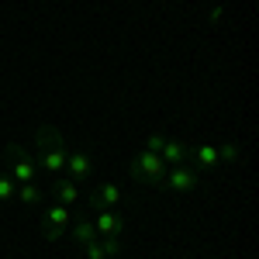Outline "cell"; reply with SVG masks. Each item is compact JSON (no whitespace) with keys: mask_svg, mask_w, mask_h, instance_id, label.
<instances>
[{"mask_svg":"<svg viewBox=\"0 0 259 259\" xmlns=\"http://www.w3.org/2000/svg\"><path fill=\"white\" fill-rule=\"evenodd\" d=\"M83 256L87 259H107V249H104V242L94 239L90 245H83Z\"/></svg>","mask_w":259,"mask_h":259,"instance_id":"2e32d148","label":"cell"},{"mask_svg":"<svg viewBox=\"0 0 259 259\" xmlns=\"http://www.w3.org/2000/svg\"><path fill=\"white\" fill-rule=\"evenodd\" d=\"M94 239H100L97 228H94V221L90 218H73V245H90Z\"/></svg>","mask_w":259,"mask_h":259,"instance_id":"4fadbf2b","label":"cell"},{"mask_svg":"<svg viewBox=\"0 0 259 259\" xmlns=\"http://www.w3.org/2000/svg\"><path fill=\"white\" fill-rule=\"evenodd\" d=\"M162 142H166V135H162V132H152V135L145 139V149H149V152H159Z\"/></svg>","mask_w":259,"mask_h":259,"instance_id":"e0dca14e","label":"cell"},{"mask_svg":"<svg viewBox=\"0 0 259 259\" xmlns=\"http://www.w3.org/2000/svg\"><path fill=\"white\" fill-rule=\"evenodd\" d=\"M14 194H18V183H14V180L0 169V204H11V200H14Z\"/></svg>","mask_w":259,"mask_h":259,"instance_id":"9a60e30c","label":"cell"},{"mask_svg":"<svg viewBox=\"0 0 259 259\" xmlns=\"http://www.w3.org/2000/svg\"><path fill=\"white\" fill-rule=\"evenodd\" d=\"M35 162H38V173H52L59 177L66 173V156H69V145L62 139V132L56 124H38L35 128Z\"/></svg>","mask_w":259,"mask_h":259,"instance_id":"6da1fadb","label":"cell"},{"mask_svg":"<svg viewBox=\"0 0 259 259\" xmlns=\"http://www.w3.org/2000/svg\"><path fill=\"white\" fill-rule=\"evenodd\" d=\"M121 197H124V190H121L118 183H97L87 200H90L94 211H114V207L121 204Z\"/></svg>","mask_w":259,"mask_h":259,"instance_id":"8992f818","label":"cell"},{"mask_svg":"<svg viewBox=\"0 0 259 259\" xmlns=\"http://www.w3.org/2000/svg\"><path fill=\"white\" fill-rule=\"evenodd\" d=\"M94 173V159L80 152V149H69V156H66V177L73 180V183H87Z\"/></svg>","mask_w":259,"mask_h":259,"instance_id":"ba28073f","label":"cell"},{"mask_svg":"<svg viewBox=\"0 0 259 259\" xmlns=\"http://www.w3.org/2000/svg\"><path fill=\"white\" fill-rule=\"evenodd\" d=\"M52 197L59 200V204H66V207H76L80 204V183H73L69 177H62L52 183Z\"/></svg>","mask_w":259,"mask_h":259,"instance_id":"8fae6325","label":"cell"},{"mask_svg":"<svg viewBox=\"0 0 259 259\" xmlns=\"http://www.w3.org/2000/svg\"><path fill=\"white\" fill-rule=\"evenodd\" d=\"M197 169L194 166H187V162H180V166H166V177H162V190H169V194H190L194 187H197Z\"/></svg>","mask_w":259,"mask_h":259,"instance_id":"5b68a950","label":"cell"},{"mask_svg":"<svg viewBox=\"0 0 259 259\" xmlns=\"http://www.w3.org/2000/svg\"><path fill=\"white\" fill-rule=\"evenodd\" d=\"M190 159H194V169H214V166H221V159H218V145H211V142L190 145Z\"/></svg>","mask_w":259,"mask_h":259,"instance_id":"30bf717a","label":"cell"},{"mask_svg":"<svg viewBox=\"0 0 259 259\" xmlns=\"http://www.w3.org/2000/svg\"><path fill=\"white\" fill-rule=\"evenodd\" d=\"M221 14H225L221 7H211V11H207V18H211V24H218V21H221Z\"/></svg>","mask_w":259,"mask_h":259,"instance_id":"d6986e66","label":"cell"},{"mask_svg":"<svg viewBox=\"0 0 259 259\" xmlns=\"http://www.w3.org/2000/svg\"><path fill=\"white\" fill-rule=\"evenodd\" d=\"M14 197H18L24 207H31V211H35V207L45 204V187H41L38 180H31V183H18V194H14Z\"/></svg>","mask_w":259,"mask_h":259,"instance_id":"7c38bea8","label":"cell"},{"mask_svg":"<svg viewBox=\"0 0 259 259\" xmlns=\"http://www.w3.org/2000/svg\"><path fill=\"white\" fill-rule=\"evenodd\" d=\"M218 159L225 162V166H239L242 162V145L239 142H221L218 145Z\"/></svg>","mask_w":259,"mask_h":259,"instance_id":"5bb4252c","label":"cell"},{"mask_svg":"<svg viewBox=\"0 0 259 259\" xmlns=\"http://www.w3.org/2000/svg\"><path fill=\"white\" fill-rule=\"evenodd\" d=\"M104 249H107V256H118L121 252V239H104Z\"/></svg>","mask_w":259,"mask_h":259,"instance_id":"ac0fdd59","label":"cell"},{"mask_svg":"<svg viewBox=\"0 0 259 259\" xmlns=\"http://www.w3.org/2000/svg\"><path fill=\"white\" fill-rule=\"evenodd\" d=\"M4 173L14 183H31V180H38V162L31 159V152L21 142H7L4 145Z\"/></svg>","mask_w":259,"mask_h":259,"instance_id":"7a4b0ae2","label":"cell"},{"mask_svg":"<svg viewBox=\"0 0 259 259\" xmlns=\"http://www.w3.org/2000/svg\"><path fill=\"white\" fill-rule=\"evenodd\" d=\"M128 173H132V180H139V183H149L152 190H162L166 162H162L159 152H149V149H142L139 156H132V159H128Z\"/></svg>","mask_w":259,"mask_h":259,"instance_id":"3957f363","label":"cell"},{"mask_svg":"<svg viewBox=\"0 0 259 259\" xmlns=\"http://www.w3.org/2000/svg\"><path fill=\"white\" fill-rule=\"evenodd\" d=\"M159 156H162L166 166H180V162L190 159V142L187 139H166L162 149H159Z\"/></svg>","mask_w":259,"mask_h":259,"instance_id":"9c48e42d","label":"cell"},{"mask_svg":"<svg viewBox=\"0 0 259 259\" xmlns=\"http://www.w3.org/2000/svg\"><path fill=\"white\" fill-rule=\"evenodd\" d=\"M90 221H94L97 235H104V239H124V232H128V225H124V218L118 211H97V218H90Z\"/></svg>","mask_w":259,"mask_h":259,"instance_id":"52a82bcc","label":"cell"},{"mask_svg":"<svg viewBox=\"0 0 259 259\" xmlns=\"http://www.w3.org/2000/svg\"><path fill=\"white\" fill-rule=\"evenodd\" d=\"M69 225H73V207H66L59 200H52V204H45V214H41V235L49 242H59L66 232H69Z\"/></svg>","mask_w":259,"mask_h":259,"instance_id":"277c9868","label":"cell"}]
</instances>
